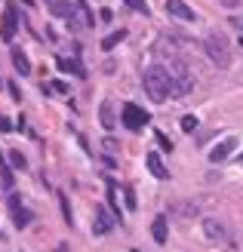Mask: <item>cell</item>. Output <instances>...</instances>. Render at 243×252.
Returning a JSON list of instances; mask_svg holds the SVG:
<instances>
[{
    "label": "cell",
    "mask_w": 243,
    "mask_h": 252,
    "mask_svg": "<svg viewBox=\"0 0 243 252\" xmlns=\"http://www.w3.org/2000/svg\"><path fill=\"white\" fill-rule=\"evenodd\" d=\"M99 117H102V126H105V129H114V126H117V120H114V102H111V98L102 102Z\"/></svg>",
    "instance_id": "4fadbf2b"
},
{
    "label": "cell",
    "mask_w": 243,
    "mask_h": 252,
    "mask_svg": "<svg viewBox=\"0 0 243 252\" xmlns=\"http://www.w3.org/2000/svg\"><path fill=\"white\" fill-rule=\"evenodd\" d=\"M16 28H19V9H16V3H6L3 19H0V37H3V40H12V37H16Z\"/></svg>",
    "instance_id": "5b68a950"
},
{
    "label": "cell",
    "mask_w": 243,
    "mask_h": 252,
    "mask_svg": "<svg viewBox=\"0 0 243 252\" xmlns=\"http://www.w3.org/2000/svg\"><path fill=\"white\" fill-rule=\"evenodd\" d=\"M108 200H111V206H114V212H117V219H120V200H117V185H114L111 179H108Z\"/></svg>",
    "instance_id": "ac0fdd59"
},
{
    "label": "cell",
    "mask_w": 243,
    "mask_h": 252,
    "mask_svg": "<svg viewBox=\"0 0 243 252\" xmlns=\"http://www.w3.org/2000/svg\"><path fill=\"white\" fill-rule=\"evenodd\" d=\"M166 12H170V16H175V19H182V22H194V19H197V12L191 9L185 0H166Z\"/></svg>",
    "instance_id": "52a82bcc"
},
{
    "label": "cell",
    "mask_w": 243,
    "mask_h": 252,
    "mask_svg": "<svg viewBox=\"0 0 243 252\" xmlns=\"http://www.w3.org/2000/svg\"><path fill=\"white\" fill-rule=\"evenodd\" d=\"M133 252H139V249H133Z\"/></svg>",
    "instance_id": "d6a6232c"
},
{
    "label": "cell",
    "mask_w": 243,
    "mask_h": 252,
    "mask_svg": "<svg viewBox=\"0 0 243 252\" xmlns=\"http://www.w3.org/2000/svg\"><path fill=\"white\" fill-rule=\"evenodd\" d=\"M22 3H25V6H34V0H22Z\"/></svg>",
    "instance_id": "f546056e"
},
{
    "label": "cell",
    "mask_w": 243,
    "mask_h": 252,
    "mask_svg": "<svg viewBox=\"0 0 243 252\" xmlns=\"http://www.w3.org/2000/svg\"><path fill=\"white\" fill-rule=\"evenodd\" d=\"M207 53H209V59L215 62V65H228V62H231L228 40H225V34H219V31H212V34L207 37Z\"/></svg>",
    "instance_id": "277c9868"
},
{
    "label": "cell",
    "mask_w": 243,
    "mask_h": 252,
    "mask_svg": "<svg viewBox=\"0 0 243 252\" xmlns=\"http://www.w3.org/2000/svg\"><path fill=\"white\" fill-rule=\"evenodd\" d=\"M49 90H56V93H68V83H62V80H53V83H49Z\"/></svg>",
    "instance_id": "d4e9b609"
},
{
    "label": "cell",
    "mask_w": 243,
    "mask_h": 252,
    "mask_svg": "<svg viewBox=\"0 0 243 252\" xmlns=\"http://www.w3.org/2000/svg\"><path fill=\"white\" fill-rule=\"evenodd\" d=\"M126 6L136 9V12H145V16H148V3H145V0H126Z\"/></svg>",
    "instance_id": "7402d4cb"
},
{
    "label": "cell",
    "mask_w": 243,
    "mask_h": 252,
    "mask_svg": "<svg viewBox=\"0 0 243 252\" xmlns=\"http://www.w3.org/2000/svg\"><path fill=\"white\" fill-rule=\"evenodd\" d=\"M240 160H243V157H240Z\"/></svg>",
    "instance_id": "836d02e7"
},
{
    "label": "cell",
    "mask_w": 243,
    "mask_h": 252,
    "mask_svg": "<svg viewBox=\"0 0 243 252\" xmlns=\"http://www.w3.org/2000/svg\"><path fill=\"white\" fill-rule=\"evenodd\" d=\"M145 93L148 98H154V102H166V95H170V74H166V68L160 65H151L145 71Z\"/></svg>",
    "instance_id": "7a4b0ae2"
},
{
    "label": "cell",
    "mask_w": 243,
    "mask_h": 252,
    "mask_svg": "<svg viewBox=\"0 0 243 252\" xmlns=\"http://www.w3.org/2000/svg\"><path fill=\"white\" fill-rule=\"evenodd\" d=\"M9 160H12L16 169H25V154H22V151H9Z\"/></svg>",
    "instance_id": "44dd1931"
},
{
    "label": "cell",
    "mask_w": 243,
    "mask_h": 252,
    "mask_svg": "<svg viewBox=\"0 0 243 252\" xmlns=\"http://www.w3.org/2000/svg\"><path fill=\"white\" fill-rule=\"evenodd\" d=\"M154 138H157V145H160V148L166 151V154H170V151H173V142H170V138H166L163 132H154Z\"/></svg>",
    "instance_id": "603a6c76"
},
{
    "label": "cell",
    "mask_w": 243,
    "mask_h": 252,
    "mask_svg": "<svg viewBox=\"0 0 243 252\" xmlns=\"http://www.w3.org/2000/svg\"><path fill=\"white\" fill-rule=\"evenodd\" d=\"M240 46H243V34H240Z\"/></svg>",
    "instance_id": "1f68e13d"
},
{
    "label": "cell",
    "mask_w": 243,
    "mask_h": 252,
    "mask_svg": "<svg viewBox=\"0 0 243 252\" xmlns=\"http://www.w3.org/2000/svg\"><path fill=\"white\" fill-rule=\"evenodd\" d=\"M123 37H126V31H123V28H120V31H114V34H108L105 40H102V49H114V46L123 40Z\"/></svg>",
    "instance_id": "e0dca14e"
},
{
    "label": "cell",
    "mask_w": 243,
    "mask_h": 252,
    "mask_svg": "<svg viewBox=\"0 0 243 252\" xmlns=\"http://www.w3.org/2000/svg\"><path fill=\"white\" fill-rule=\"evenodd\" d=\"M49 12L53 16H65L74 22V16H77V3H68V0H49Z\"/></svg>",
    "instance_id": "30bf717a"
},
{
    "label": "cell",
    "mask_w": 243,
    "mask_h": 252,
    "mask_svg": "<svg viewBox=\"0 0 243 252\" xmlns=\"http://www.w3.org/2000/svg\"><path fill=\"white\" fill-rule=\"evenodd\" d=\"M0 172H3V185L9 188L12 185V169H0Z\"/></svg>",
    "instance_id": "4316f807"
},
{
    "label": "cell",
    "mask_w": 243,
    "mask_h": 252,
    "mask_svg": "<svg viewBox=\"0 0 243 252\" xmlns=\"http://www.w3.org/2000/svg\"><path fill=\"white\" fill-rule=\"evenodd\" d=\"M0 129H3V132H9V129H12V123H9L6 117H0Z\"/></svg>",
    "instance_id": "f1b7e54d"
},
{
    "label": "cell",
    "mask_w": 243,
    "mask_h": 252,
    "mask_svg": "<svg viewBox=\"0 0 243 252\" xmlns=\"http://www.w3.org/2000/svg\"><path fill=\"white\" fill-rule=\"evenodd\" d=\"M12 65H16L19 74H31V62H28V56H25L22 49H12Z\"/></svg>",
    "instance_id": "2e32d148"
},
{
    "label": "cell",
    "mask_w": 243,
    "mask_h": 252,
    "mask_svg": "<svg viewBox=\"0 0 243 252\" xmlns=\"http://www.w3.org/2000/svg\"><path fill=\"white\" fill-rule=\"evenodd\" d=\"M9 209H12V219H16V228H28L31 224V209H25L19 206V197H9Z\"/></svg>",
    "instance_id": "ba28073f"
},
{
    "label": "cell",
    "mask_w": 243,
    "mask_h": 252,
    "mask_svg": "<svg viewBox=\"0 0 243 252\" xmlns=\"http://www.w3.org/2000/svg\"><path fill=\"white\" fill-rule=\"evenodd\" d=\"M166 224H170V221H166V216H157L154 224H151V234H154V240H157V243H166V237H170Z\"/></svg>",
    "instance_id": "9a60e30c"
},
{
    "label": "cell",
    "mask_w": 243,
    "mask_h": 252,
    "mask_svg": "<svg viewBox=\"0 0 243 252\" xmlns=\"http://www.w3.org/2000/svg\"><path fill=\"white\" fill-rule=\"evenodd\" d=\"M203 234L209 237V240H225V224L219 219H203Z\"/></svg>",
    "instance_id": "7c38bea8"
},
{
    "label": "cell",
    "mask_w": 243,
    "mask_h": 252,
    "mask_svg": "<svg viewBox=\"0 0 243 252\" xmlns=\"http://www.w3.org/2000/svg\"><path fill=\"white\" fill-rule=\"evenodd\" d=\"M234 148H237V138H225V142H219V145L209 151V160H212V163H222V160L231 157Z\"/></svg>",
    "instance_id": "9c48e42d"
},
{
    "label": "cell",
    "mask_w": 243,
    "mask_h": 252,
    "mask_svg": "<svg viewBox=\"0 0 243 252\" xmlns=\"http://www.w3.org/2000/svg\"><path fill=\"white\" fill-rule=\"evenodd\" d=\"M123 194H126V206L136 209V194H133V188H123Z\"/></svg>",
    "instance_id": "cb8c5ba5"
},
{
    "label": "cell",
    "mask_w": 243,
    "mask_h": 252,
    "mask_svg": "<svg viewBox=\"0 0 243 252\" xmlns=\"http://www.w3.org/2000/svg\"><path fill=\"white\" fill-rule=\"evenodd\" d=\"M0 166H3V154H0Z\"/></svg>",
    "instance_id": "4dcf8cb0"
},
{
    "label": "cell",
    "mask_w": 243,
    "mask_h": 252,
    "mask_svg": "<svg viewBox=\"0 0 243 252\" xmlns=\"http://www.w3.org/2000/svg\"><path fill=\"white\" fill-rule=\"evenodd\" d=\"M197 126H200V120H197L194 114H185V117H182V129H185V132H194Z\"/></svg>",
    "instance_id": "ffe728a7"
},
{
    "label": "cell",
    "mask_w": 243,
    "mask_h": 252,
    "mask_svg": "<svg viewBox=\"0 0 243 252\" xmlns=\"http://www.w3.org/2000/svg\"><path fill=\"white\" fill-rule=\"evenodd\" d=\"M145 163H148V169H151V175H154V179H170V172H166V166H163L160 154L148 151V154H145Z\"/></svg>",
    "instance_id": "8fae6325"
},
{
    "label": "cell",
    "mask_w": 243,
    "mask_h": 252,
    "mask_svg": "<svg viewBox=\"0 0 243 252\" xmlns=\"http://www.w3.org/2000/svg\"><path fill=\"white\" fill-rule=\"evenodd\" d=\"M59 203H62V216H65V224L71 228V224H74V216H71V203H68V197H65V194H59Z\"/></svg>",
    "instance_id": "d6986e66"
},
{
    "label": "cell",
    "mask_w": 243,
    "mask_h": 252,
    "mask_svg": "<svg viewBox=\"0 0 243 252\" xmlns=\"http://www.w3.org/2000/svg\"><path fill=\"white\" fill-rule=\"evenodd\" d=\"M59 68L68 71V74H74V77H86V68L80 65L77 59H59Z\"/></svg>",
    "instance_id": "5bb4252c"
},
{
    "label": "cell",
    "mask_w": 243,
    "mask_h": 252,
    "mask_svg": "<svg viewBox=\"0 0 243 252\" xmlns=\"http://www.w3.org/2000/svg\"><path fill=\"white\" fill-rule=\"evenodd\" d=\"M117 221V212H108V206H96V221H93V234H108Z\"/></svg>",
    "instance_id": "8992f818"
},
{
    "label": "cell",
    "mask_w": 243,
    "mask_h": 252,
    "mask_svg": "<svg viewBox=\"0 0 243 252\" xmlns=\"http://www.w3.org/2000/svg\"><path fill=\"white\" fill-rule=\"evenodd\" d=\"M99 19H102V22H111L114 16H111V9H102V12H99Z\"/></svg>",
    "instance_id": "83f0119b"
},
{
    "label": "cell",
    "mask_w": 243,
    "mask_h": 252,
    "mask_svg": "<svg viewBox=\"0 0 243 252\" xmlns=\"http://www.w3.org/2000/svg\"><path fill=\"white\" fill-rule=\"evenodd\" d=\"M120 117H123V126L126 129H133V132H139L145 123H151V114L145 108H139V105H133V102H126L123 108H120Z\"/></svg>",
    "instance_id": "3957f363"
},
{
    "label": "cell",
    "mask_w": 243,
    "mask_h": 252,
    "mask_svg": "<svg viewBox=\"0 0 243 252\" xmlns=\"http://www.w3.org/2000/svg\"><path fill=\"white\" fill-rule=\"evenodd\" d=\"M102 148L111 151V154H117V142H114V138H105V142H102Z\"/></svg>",
    "instance_id": "484cf974"
},
{
    "label": "cell",
    "mask_w": 243,
    "mask_h": 252,
    "mask_svg": "<svg viewBox=\"0 0 243 252\" xmlns=\"http://www.w3.org/2000/svg\"><path fill=\"white\" fill-rule=\"evenodd\" d=\"M166 74H170V95L173 98H182L194 90V77H191V71L185 62L178 59H170V65H166Z\"/></svg>",
    "instance_id": "6da1fadb"
}]
</instances>
